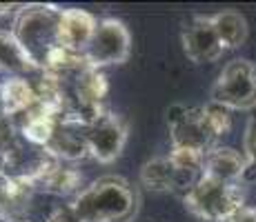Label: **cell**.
Listing matches in <instances>:
<instances>
[{
	"label": "cell",
	"mask_w": 256,
	"mask_h": 222,
	"mask_svg": "<svg viewBox=\"0 0 256 222\" xmlns=\"http://www.w3.org/2000/svg\"><path fill=\"white\" fill-rule=\"evenodd\" d=\"M78 222H132L138 214L140 196L122 176H102L78 191L72 200Z\"/></svg>",
	"instance_id": "6da1fadb"
},
{
	"label": "cell",
	"mask_w": 256,
	"mask_h": 222,
	"mask_svg": "<svg viewBox=\"0 0 256 222\" xmlns=\"http://www.w3.org/2000/svg\"><path fill=\"white\" fill-rule=\"evenodd\" d=\"M62 9L54 4H22L16 13L12 33L38 67H45L49 53L58 49V18Z\"/></svg>",
	"instance_id": "7a4b0ae2"
},
{
	"label": "cell",
	"mask_w": 256,
	"mask_h": 222,
	"mask_svg": "<svg viewBox=\"0 0 256 222\" xmlns=\"http://www.w3.org/2000/svg\"><path fill=\"white\" fill-rule=\"evenodd\" d=\"M185 209L205 222H230L245 207L243 182H220L203 176L183 196Z\"/></svg>",
	"instance_id": "3957f363"
},
{
	"label": "cell",
	"mask_w": 256,
	"mask_h": 222,
	"mask_svg": "<svg viewBox=\"0 0 256 222\" xmlns=\"http://www.w3.org/2000/svg\"><path fill=\"white\" fill-rule=\"evenodd\" d=\"M167 127H170L172 149L198 151L208 156L216 147L218 133H216L208 105L203 107H185L172 105L167 109Z\"/></svg>",
	"instance_id": "277c9868"
},
{
	"label": "cell",
	"mask_w": 256,
	"mask_h": 222,
	"mask_svg": "<svg viewBox=\"0 0 256 222\" xmlns=\"http://www.w3.org/2000/svg\"><path fill=\"white\" fill-rule=\"evenodd\" d=\"M212 102L230 111H250L256 107V65L250 60H232L218 73L212 87Z\"/></svg>",
	"instance_id": "5b68a950"
},
{
	"label": "cell",
	"mask_w": 256,
	"mask_h": 222,
	"mask_svg": "<svg viewBox=\"0 0 256 222\" xmlns=\"http://www.w3.org/2000/svg\"><path fill=\"white\" fill-rule=\"evenodd\" d=\"M132 36L130 29L116 18H102L94 31V38L85 51V62L100 71L102 67L122 65L130 60Z\"/></svg>",
	"instance_id": "8992f818"
},
{
	"label": "cell",
	"mask_w": 256,
	"mask_h": 222,
	"mask_svg": "<svg viewBox=\"0 0 256 222\" xmlns=\"http://www.w3.org/2000/svg\"><path fill=\"white\" fill-rule=\"evenodd\" d=\"M82 133H85V142L90 156L96 158L102 165H110L116 158H120L122 149L127 145V122L120 116L112 111H102L87 125H82Z\"/></svg>",
	"instance_id": "52a82bcc"
},
{
	"label": "cell",
	"mask_w": 256,
	"mask_h": 222,
	"mask_svg": "<svg viewBox=\"0 0 256 222\" xmlns=\"http://www.w3.org/2000/svg\"><path fill=\"white\" fill-rule=\"evenodd\" d=\"M180 40H183L185 56L192 62H214L225 51L214 29L212 16H194L190 24H185Z\"/></svg>",
	"instance_id": "ba28073f"
},
{
	"label": "cell",
	"mask_w": 256,
	"mask_h": 222,
	"mask_svg": "<svg viewBox=\"0 0 256 222\" xmlns=\"http://www.w3.org/2000/svg\"><path fill=\"white\" fill-rule=\"evenodd\" d=\"M96 27V16H92L85 9H62L60 18H58V44L72 53L85 56Z\"/></svg>",
	"instance_id": "9c48e42d"
},
{
	"label": "cell",
	"mask_w": 256,
	"mask_h": 222,
	"mask_svg": "<svg viewBox=\"0 0 256 222\" xmlns=\"http://www.w3.org/2000/svg\"><path fill=\"white\" fill-rule=\"evenodd\" d=\"M42 151L52 158H56V160H65V162H76L87 158L90 149H87L82 125L72 120H60L52 133V140L47 142V147Z\"/></svg>",
	"instance_id": "30bf717a"
},
{
	"label": "cell",
	"mask_w": 256,
	"mask_h": 222,
	"mask_svg": "<svg viewBox=\"0 0 256 222\" xmlns=\"http://www.w3.org/2000/svg\"><path fill=\"white\" fill-rule=\"evenodd\" d=\"M0 105H2V116L7 120L16 122L24 113H29L38 105V96L34 82L27 78H7L0 85Z\"/></svg>",
	"instance_id": "8fae6325"
},
{
	"label": "cell",
	"mask_w": 256,
	"mask_h": 222,
	"mask_svg": "<svg viewBox=\"0 0 256 222\" xmlns=\"http://www.w3.org/2000/svg\"><path fill=\"white\" fill-rule=\"evenodd\" d=\"M245 156L232 147H214L205 156L203 176L220 182H243Z\"/></svg>",
	"instance_id": "7c38bea8"
},
{
	"label": "cell",
	"mask_w": 256,
	"mask_h": 222,
	"mask_svg": "<svg viewBox=\"0 0 256 222\" xmlns=\"http://www.w3.org/2000/svg\"><path fill=\"white\" fill-rule=\"evenodd\" d=\"M0 73L7 78H27L32 73H40V67L32 60V56L14 38V33L2 29H0Z\"/></svg>",
	"instance_id": "4fadbf2b"
},
{
	"label": "cell",
	"mask_w": 256,
	"mask_h": 222,
	"mask_svg": "<svg viewBox=\"0 0 256 222\" xmlns=\"http://www.w3.org/2000/svg\"><path fill=\"white\" fill-rule=\"evenodd\" d=\"M212 20H214V29H216V33H218V40L223 44L225 51L240 47V44L248 40L250 27H248V20H245L243 13L225 9V11H220V13H214Z\"/></svg>",
	"instance_id": "5bb4252c"
},
{
	"label": "cell",
	"mask_w": 256,
	"mask_h": 222,
	"mask_svg": "<svg viewBox=\"0 0 256 222\" xmlns=\"http://www.w3.org/2000/svg\"><path fill=\"white\" fill-rule=\"evenodd\" d=\"M32 191V187L20 178L0 174V220L9 222V218L29 202Z\"/></svg>",
	"instance_id": "9a60e30c"
},
{
	"label": "cell",
	"mask_w": 256,
	"mask_h": 222,
	"mask_svg": "<svg viewBox=\"0 0 256 222\" xmlns=\"http://www.w3.org/2000/svg\"><path fill=\"white\" fill-rule=\"evenodd\" d=\"M140 185L152 191H176V169L170 156L147 160L140 167Z\"/></svg>",
	"instance_id": "2e32d148"
},
{
	"label": "cell",
	"mask_w": 256,
	"mask_h": 222,
	"mask_svg": "<svg viewBox=\"0 0 256 222\" xmlns=\"http://www.w3.org/2000/svg\"><path fill=\"white\" fill-rule=\"evenodd\" d=\"M243 156H245L243 185H256V118H252L248 122V127H245Z\"/></svg>",
	"instance_id": "e0dca14e"
},
{
	"label": "cell",
	"mask_w": 256,
	"mask_h": 222,
	"mask_svg": "<svg viewBox=\"0 0 256 222\" xmlns=\"http://www.w3.org/2000/svg\"><path fill=\"white\" fill-rule=\"evenodd\" d=\"M45 222H78V218H76V214L72 211V207L65 205V207H58V209H54L52 216H49Z\"/></svg>",
	"instance_id": "ac0fdd59"
},
{
	"label": "cell",
	"mask_w": 256,
	"mask_h": 222,
	"mask_svg": "<svg viewBox=\"0 0 256 222\" xmlns=\"http://www.w3.org/2000/svg\"><path fill=\"white\" fill-rule=\"evenodd\" d=\"M230 222H256V207H243Z\"/></svg>",
	"instance_id": "d6986e66"
},
{
	"label": "cell",
	"mask_w": 256,
	"mask_h": 222,
	"mask_svg": "<svg viewBox=\"0 0 256 222\" xmlns=\"http://www.w3.org/2000/svg\"><path fill=\"white\" fill-rule=\"evenodd\" d=\"M22 9V4H7V2H2L0 4V16H9V13H14V11H20Z\"/></svg>",
	"instance_id": "ffe728a7"
},
{
	"label": "cell",
	"mask_w": 256,
	"mask_h": 222,
	"mask_svg": "<svg viewBox=\"0 0 256 222\" xmlns=\"http://www.w3.org/2000/svg\"><path fill=\"white\" fill-rule=\"evenodd\" d=\"M20 222H29V220H20Z\"/></svg>",
	"instance_id": "44dd1931"
}]
</instances>
